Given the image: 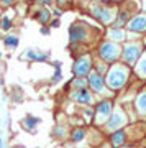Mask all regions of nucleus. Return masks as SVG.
Segmentation results:
<instances>
[{
    "mask_svg": "<svg viewBox=\"0 0 146 148\" xmlns=\"http://www.w3.org/2000/svg\"><path fill=\"white\" fill-rule=\"evenodd\" d=\"M128 79V68L123 66V64H115L113 68L108 71V76H107V84H108L110 89H120L123 87Z\"/></svg>",
    "mask_w": 146,
    "mask_h": 148,
    "instance_id": "nucleus-1",
    "label": "nucleus"
},
{
    "mask_svg": "<svg viewBox=\"0 0 146 148\" xmlns=\"http://www.w3.org/2000/svg\"><path fill=\"white\" fill-rule=\"evenodd\" d=\"M94 69H92V58L89 54H84L81 58H77V61L72 66V73L76 77H82V76H89Z\"/></svg>",
    "mask_w": 146,
    "mask_h": 148,
    "instance_id": "nucleus-2",
    "label": "nucleus"
},
{
    "mask_svg": "<svg viewBox=\"0 0 146 148\" xmlns=\"http://www.w3.org/2000/svg\"><path fill=\"white\" fill-rule=\"evenodd\" d=\"M121 53L123 51H121V48L117 43L105 41L100 46V58L104 59V61H117V59L120 58Z\"/></svg>",
    "mask_w": 146,
    "mask_h": 148,
    "instance_id": "nucleus-3",
    "label": "nucleus"
},
{
    "mask_svg": "<svg viewBox=\"0 0 146 148\" xmlns=\"http://www.w3.org/2000/svg\"><path fill=\"white\" fill-rule=\"evenodd\" d=\"M141 51H143V46H141V43H130V45H126L125 49H123V59H125L126 64H135L138 61V58L141 56Z\"/></svg>",
    "mask_w": 146,
    "mask_h": 148,
    "instance_id": "nucleus-4",
    "label": "nucleus"
},
{
    "mask_svg": "<svg viewBox=\"0 0 146 148\" xmlns=\"http://www.w3.org/2000/svg\"><path fill=\"white\" fill-rule=\"evenodd\" d=\"M87 28L84 27V23H72L69 27V38H71V43H79V41H84L87 38Z\"/></svg>",
    "mask_w": 146,
    "mask_h": 148,
    "instance_id": "nucleus-5",
    "label": "nucleus"
},
{
    "mask_svg": "<svg viewBox=\"0 0 146 148\" xmlns=\"http://www.w3.org/2000/svg\"><path fill=\"white\" fill-rule=\"evenodd\" d=\"M125 123H126V115L123 114V110H121L120 107H118V109L112 114L108 122H107V128H108L110 132H117V130L120 127H123Z\"/></svg>",
    "mask_w": 146,
    "mask_h": 148,
    "instance_id": "nucleus-6",
    "label": "nucleus"
},
{
    "mask_svg": "<svg viewBox=\"0 0 146 148\" xmlns=\"http://www.w3.org/2000/svg\"><path fill=\"white\" fill-rule=\"evenodd\" d=\"M112 102L110 101H102L99 102V106H97V112H95V122L99 123V125H102L104 122H108V119L112 115Z\"/></svg>",
    "mask_w": 146,
    "mask_h": 148,
    "instance_id": "nucleus-7",
    "label": "nucleus"
},
{
    "mask_svg": "<svg viewBox=\"0 0 146 148\" xmlns=\"http://www.w3.org/2000/svg\"><path fill=\"white\" fill-rule=\"evenodd\" d=\"M48 58H49V51H40L33 48L25 49V53L21 54V59L31 61V63H43V61H48Z\"/></svg>",
    "mask_w": 146,
    "mask_h": 148,
    "instance_id": "nucleus-8",
    "label": "nucleus"
},
{
    "mask_svg": "<svg viewBox=\"0 0 146 148\" xmlns=\"http://www.w3.org/2000/svg\"><path fill=\"white\" fill-rule=\"evenodd\" d=\"M87 81H89L90 87H92L95 92H99V94H104V92H105L104 76H102V74H99L97 71H92V73L87 76Z\"/></svg>",
    "mask_w": 146,
    "mask_h": 148,
    "instance_id": "nucleus-9",
    "label": "nucleus"
},
{
    "mask_svg": "<svg viewBox=\"0 0 146 148\" xmlns=\"http://www.w3.org/2000/svg\"><path fill=\"white\" fill-rule=\"evenodd\" d=\"M126 27L130 32H136V33H143L146 32V13H140V15L133 16L128 23H126Z\"/></svg>",
    "mask_w": 146,
    "mask_h": 148,
    "instance_id": "nucleus-10",
    "label": "nucleus"
},
{
    "mask_svg": "<svg viewBox=\"0 0 146 148\" xmlns=\"http://www.w3.org/2000/svg\"><path fill=\"white\" fill-rule=\"evenodd\" d=\"M71 99H72V101H76L77 104H85V106L94 104V95L90 94V90H87V89H77V90H74L72 94H71Z\"/></svg>",
    "mask_w": 146,
    "mask_h": 148,
    "instance_id": "nucleus-11",
    "label": "nucleus"
},
{
    "mask_svg": "<svg viewBox=\"0 0 146 148\" xmlns=\"http://www.w3.org/2000/svg\"><path fill=\"white\" fill-rule=\"evenodd\" d=\"M92 13H94V16L99 21H102V23H110V20H112V12H110L108 8H104L102 5L92 7Z\"/></svg>",
    "mask_w": 146,
    "mask_h": 148,
    "instance_id": "nucleus-12",
    "label": "nucleus"
},
{
    "mask_svg": "<svg viewBox=\"0 0 146 148\" xmlns=\"http://www.w3.org/2000/svg\"><path fill=\"white\" fill-rule=\"evenodd\" d=\"M38 123H41V119L40 117H35V115H31V114H28V115L21 120V127L25 128V130H28L30 133H35L36 130V125Z\"/></svg>",
    "mask_w": 146,
    "mask_h": 148,
    "instance_id": "nucleus-13",
    "label": "nucleus"
},
{
    "mask_svg": "<svg viewBox=\"0 0 146 148\" xmlns=\"http://www.w3.org/2000/svg\"><path fill=\"white\" fill-rule=\"evenodd\" d=\"M110 140H112V145H113V147H121L126 140V133L123 132V130H117V132L112 133Z\"/></svg>",
    "mask_w": 146,
    "mask_h": 148,
    "instance_id": "nucleus-14",
    "label": "nucleus"
},
{
    "mask_svg": "<svg viewBox=\"0 0 146 148\" xmlns=\"http://www.w3.org/2000/svg\"><path fill=\"white\" fill-rule=\"evenodd\" d=\"M18 43H20V40H18L16 35H7V36L3 38V45H5L7 49H15V48L18 46Z\"/></svg>",
    "mask_w": 146,
    "mask_h": 148,
    "instance_id": "nucleus-15",
    "label": "nucleus"
},
{
    "mask_svg": "<svg viewBox=\"0 0 146 148\" xmlns=\"http://www.w3.org/2000/svg\"><path fill=\"white\" fill-rule=\"evenodd\" d=\"M107 36L110 40H113V41H123L125 40V32L120 30V28H112L108 33H107Z\"/></svg>",
    "mask_w": 146,
    "mask_h": 148,
    "instance_id": "nucleus-16",
    "label": "nucleus"
},
{
    "mask_svg": "<svg viewBox=\"0 0 146 148\" xmlns=\"http://www.w3.org/2000/svg\"><path fill=\"white\" fill-rule=\"evenodd\" d=\"M136 109H138V112H140L141 115L146 114V90H143L138 95V99H136Z\"/></svg>",
    "mask_w": 146,
    "mask_h": 148,
    "instance_id": "nucleus-17",
    "label": "nucleus"
},
{
    "mask_svg": "<svg viewBox=\"0 0 146 148\" xmlns=\"http://www.w3.org/2000/svg\"><path fill=\"white\" fill-rule=\"evenodd\" d=\"M85 130L84 128H74L72 133H71V140H72L74 143H79V142H82L84 138H85Z\"/></svg>",
    "mask_w": 146,
    "mask_h": 148,
    "instance_id": "nucleus-18",
    "label": "nucleus"
},
{
    "mask_svg": "<svg viewBox=\"0 0 146 148\" xmlns=\"http://www.w3.org/2000/svg\"><path fill=\"white\" fill-rule=\"evenodd\" d=\"M126 18H128V13H126L125 10L120 12V13H118V16H117V18H115V21H113V28H121L126 23Z\"/></svg>",
    "mask_w": 146,
    "mask_h": 148,
    "instance_id": "nucleus-19",
    "label": "nucleus"
},
{
    "mask_svg": "<svg viewBox=\"0 0 146 148\" xmlns=\"http://www.w3.org/2000/svg\"><path fill=\"white\" fill-rule=\"evenodd\" d=\"M136 73H138V76H141V77H146V53L143 54V58L140 59V63L136 66Z\"/></svg>",
    "mask_w": 146,
    "mask_h": 148,
    "instance_id": "nucleus-20",
    "label": "nucleus"
},
{
    "mask_svg": "<svg viewBox=\"0 0 146 148\" xmlns=\"http://www.w3.org/2000/svg\"><path fill=\"white\" fill-rule=\"evenodd\" d=\"M36 18L41 21L43 25H46L48 21H49V18H51V12L46 10V8H43V10H40V12L36 13Z\"/></svg>",
    "mask_w": 146,
    "mask_h": 148,
    "instance_id": "nucleus-21",
    "label": "nucleus"
},
{
    "mask_svg": "<svg viewBox=\"0 0 146 148\" xmlns=\"http://www.w3.org/2000/svg\"><path fill=\"white\" fill-rule=\"evenodd\" d=\"M0 28H2V30H5V32H8V30L12 28V20L8 18V16H3V18H2V23H0Z\"/></svg>",
    "mask_w": 146,
    "mask_h": 148,
    "instance_id": "nucleus-22",
    "label": "nucleus"
},
{
    "mask_svg": "<svg viewBox=\"0 0 146 148\" xmlns=\"http://www.w3.org/2000/svg\"><path fill=\"white\" fill-rule=\"evenodd\" d=\"M89 81L85 79H81V77H76V79L72 81V86L74 87H79V89H85V84H87Z\"/></svg>",
    "mask_w": 146,
    "mask_h": 148,
    "instance_id": "nucleus-23",
    "label": "nucleus"
},
{
    "mask_svg": "<svg viewBox=\"0 0 146 148\" xmlns=\"http://www.w3.org/2000/svg\"><path fill=\"white\" fill-rule=\"evenodd\" d=\"M61 79H63V73H61V69H56V73L53 74L51 84H56V82H59Z\"/></svg>",
    "mask_w": 146,
    "mask_h": 148,
    "instance_id": "nucleus-24",
    "label": "nucleus"
},
{
    "mask_svg": "<svg viewBox=\"0 0 146 148\" xmlns=\"http://www.w3.org/2000/svg\"><path fill=\"white\" fill-rule=\"evenodd\" d=\"M40 33H41V35H49V33H51V27H43L41 30H40Z\"/></svg>",
    "mask_w": 146,
    "mask_h": 148,
    "instance_id": "nucleus-25",
    "label": "nucleus"
},
{
    "mask_svg": "<svg viewBox=\"0 0 146 148\" xmlns=\"http://www.w3.org/2000/svg\"><path fill=\"white\" fill-rule=\"evenodd\" d=\"M105 71H107V66H105V64H100L99 68H97V73L99 74H104Z\"/></svg>",
    "mask_w": 146,
    "mask_h": 148,
    "instance_id": "nucleus-26",
    "label": "nucleus"
},
{
    "mask_svg": "<svg viewBox=\"0 0 146 148\" xmlns=\"http://www.w3.org/2000/svg\"><path fill=\"white\" fill-rule=\"evenodd\" d=\"M49 27H53V28H59V20H57V18L51 20V25H49Z\"/></svg>",
    "mask_w": 146,
    "mask_h": 148,
    "instance_id": "nucleus-27",
    "label": "nucleus"
},
{
    "mask_svg": "<svg viewBox=\"0 0 146 148\" xmlns=\"http://www.w3.org/2000/svg\"><path fill=\"white\" fill-rule=\"evenodd\" d=\"M53 13H54L56 16H61V15H63V10H59V8H54V10H53Z\"/></svg>",
    "mask_w": 146,
    "mask_h": 148,
    "instance_id": "nucleus-28",
    "label": "nucleus"
},
{
    "mask_svg": "<svg viewBox=\"0 0 146 148\" xmlns=\"http://www.w3.org/2000/svg\"><path fill=\"white\" fill-rule=\"evenodd\" d=\"M12 2H15V0H2V3H3V5H10Z\"/></svg>",
    "mask_w": 146,
    "mask_h": 148,
    "instance_id": "nucleus-29",
    "label": "nucleus"
},
{
    "mask_svg": "<svg viewBox=\"0 0 146 148\" xmlns=\"http://www.w3.org/2000/svg\"><path fill=\"white\" fill-rule=\"evenodd\" d=\"M38 2H40V3H44V5H48V3H51L53 0H38Z\"/></svg>",
    "mask_w": 146,
    "mask_h": 148,
    "instance_id": "nucleus-30",
    "label": "nucleus"
},
{
    "mask_svg": "<svg viewBox=\"0 0 146 148\" xmlns=\"http://www.w3.org/2000/svg\"><path fill=\"white\" fill-rule=\"evenodd\" d=\"M0 148H3V142H2V137H0Z\"/></svg>",
    "mask_w": 146,
    "mask_h": 148,
    "instance_id": "nucleus-31",
    "label": "nucleus"
},
{
    "mask_svg": "<svg viewBox=\"0 0 146 148\" xmlns=\"http://www.w3.org/2000/svg\"><path fill=\"white\" fill-rule=\"evenodd\" d=\"M102 148H110V147H108V145H105V147H102Z\"/></svg>",
    "mask_w": 146,
    "mask_h": 148,
    "instance_id": "nucleus-32",
    "label": "nucleus"
},
{
    "mask_svg": "<svg viewBox=\"0 0 146 148\" xmlns=\"http://www.w3.org/2000/svg\"><path fill=\"white\" fill-rule=\"evenodd\" d=\"M125 148H133V147H125Z\"/></svg>",
    "mask_w": 146,
    "mask_h": 148,
    "instance_id": "nucleus-33",
    "label": "nucleus"
},
{
    "mask_svg": "<svg viewBox=\"0 0 146 148\" xmlns=\"http://www.w3.org/2000/svg\"><path fill=\"white\" fill-rule=\"evenodd\" d=\"M0 59H2V53H0Z\"/></svg>",
    "mask_w": 146,
    "mask_h": 148,
    "instance_id": "nucleus-34",
    "label": "nucleus"
}]
</instances>
